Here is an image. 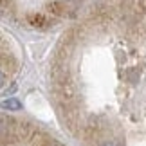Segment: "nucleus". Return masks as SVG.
Instances as JSON below:
<instances>
[{"mask_svg":"<svg viewBox=\"0 0 146 146\" xmlns=\"http://www.w3.org/2000/svg\"><path fill=\"white\" fill-rule=\"evenodd\" d=\"M4 83H5V76L2 74V72H0V87H2V85H4Z\"/></svg>","mask_w":146,"mask_h":146,"instance_id":"nucleus-2","label":"nucleus"},{"mask_svg":"<svg viewBox=\"0 0 146 146\" xmlns=\"http://www.w3.org/2000/svg\"><path fill=\"white\" fill-rule=\"evenodd\" d=\"M103 146H119L117 143H106V144H103Z\"/></svg>","mask_w":146,"mask_h":146,"instance_id":"nucleus-3","label":"nucleus"},{"mask_svg":"<svg viewBox=\"0 0 146 146\" xmlns=\"http://www.w3.org/2000/svg\"><path fill=\"white\" fill-rule=\"evenodd\" d=\"M0 108L2 110H11V112H15V110H20L22 108V103L18 99H15V98H9V99H5L0 103Z\"/></svg>","mask_w":146,"mask_h":146,"instance_id":"nucleus-1","label":"nucleus"}]
</instances>
